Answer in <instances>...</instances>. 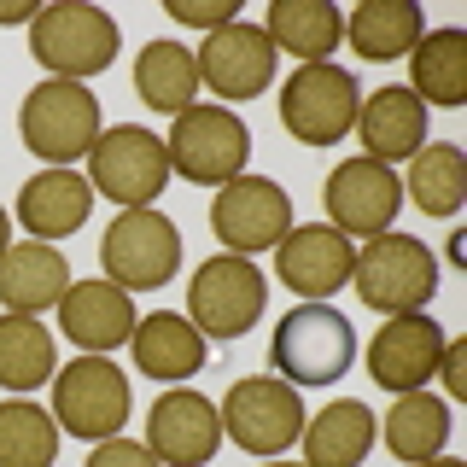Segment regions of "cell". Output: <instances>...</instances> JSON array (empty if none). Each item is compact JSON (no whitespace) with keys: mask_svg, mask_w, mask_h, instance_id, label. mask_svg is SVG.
Wrapping results in <instances>:
<instances>
[{"mask_svg":"<svg viewBox=\"0 0 467 467\" xmlns=\"http://www.w3.org/2000/svg\"><path fill=\"white\" fill-rule=\"evenodd\" d=\"M18 135L53 170H70L99 140V94L88 82H58V77L36 82L18 106Z\"/></svg>","mask_w":467,"mask_h":467,"instance_id":"6da1fadb","label":"cell"},{"mask_svg":"<svg viewBox=\"0 0 467 467\" xmlns=\"http://www.w3.org/2000/svg\"><path fill=\"white\" fill-rule=\"evenodd\" d=\"M350 286L379 316L427 310L432 292H438V257L415 234H374L357 252V263H350Z\"/></svg>","mask_w":467,"mask_h":467,"instance_id":"7a4b0ae2","label":"cell"},{"mask_svg":"<svg viewBox=\"0 0 467 467\" xmlns=\"http://www.w3.org/2000/svg\"><path fill=\"white\" fill-rule=\"evenodd\" d=\"M117 18L99 6H82V0H65V6H41L36 24H29V53L41 58V70L58 82H88L99 70H111L117 58Z\"/></svg>","mask_w":467,"mask_h":467,"instance_id":"3957f363","label":"cell"},{"mask_svg":"<svg viewBox=\"0 0 467 467\" xmlns=\"http://www.w3.org/2000/svg\"><path fill=\"white\" fill-rule=\"evenodd\" d=\"M164 152H170V175H182L193 187H228L234 175H245L252 129L228 106H187L182 117H170Z\"/></svg>","mask_w":467,"mask_h":467,"instance_id":"277c9868","label":"cell"},{"mask_svg":"<svg viewBox=\"0 0 467 467\" xmlns=\"http://www.w3.org/2000/svg\"><path fill=\"white\" fill-rule=\"evenodd\" d=\"M350 357H357V333L333 304H298L281 316L269 339V362L286 386H333Z\"/></svg>","mask_w":467,"mask_h":467,"instance_id":"5b68a950","label":"cell"},{"mask_svg":"<svg viewBox=\"0 0 467 467\" xmlns=\"http://www.w3.org/2000/svg\"><path fill=\"white\" fill-rule=\"evenodd\" d=\"M88 187H94L99 199H111L117 211H146V204L170 187L164 135H152V129H140V123L99 129L94 152H88Z\"/></svg>","mask_w":467,"mask_h":467,"instance_id":"8992f818","label":"cell"},{"mask_svg":"<svg viewBox=\"0 0 467 467\" xmlns=\"http://www.w3.org/2000/svg\"><path fill=\"white\" fill-rule=\"evenodd\" d=\"M99 263H106L111 286L158 292L182 269V234H175V223L158 204H146V211H117L111 228L99 234Z\"/></svg>","mask_w":467,"mask_h":467,"instance_id":"52a82bcc","label":"cell"},{"mask_svg":"<svg viewBox=\"0 0 467 467\" xmlns=\"http://www.w3.org/2000/svg\"><path fill=\"white\" fill-rule=\"evenodd\" d=\"M263 304H269V281L257 275L252 257L216 252L187 281V321H193L204 339H245L257 327Z\"/></svg>","mask_w":467,"mask_h":467,"instance_id":"ba28073f","label":"cell"},{"mask_svg":"<svg viewBox=\"0 0 467 467\" xmlns=\"http://www.w3.org/2000/svg\"><path fill=\"white\" fill-rule=\"evenodd\" d=\"M223 438L245 450V456H286L304 432V403H298V386H286L281 374H252V379H234L228 398H223Z\"/></svg>","mask_w":467,"mask_h":467,"instance_id":"9c48e42d","label":"cell"},{"mask_svg":"<svg viewBox=\"0 0 467 467\" xmlns=\"http://www.w3.org/2000/svg\"><path fill=\"white\" fill-rule=\"evenodd\" d=\"M129 374L106 357H77L70 368L53 374V420L58 432L82 438V444H106L129 420Z\"/></svg>","mask_w":467,"mask_h":467,"instance_id":"30bf717a","label":"cell"},{"mask_svg":"<svg viewBox=\"0 0 467 467\" xmlns=\"http://www.w3.org/2000/svg\"><path fill=\"white\" fill-rule=\"evenodd\" d=\"M357 111H362V88L350 70L327 65H298L292 77L281 82V123L292 140L304 146H333L357 129Z\"/></svg>","mask_w":467,"mask_h":467,"instance_id":"8fae6325","label":"cell"},{"mask_svg":"<svg viewBox=\"0 0 467 467\" xmlns=\"http://www.w3.org/2000/svg\"><path fill=\"white\" fill-rule=\"evenodd\" d=\"M211 234L234 257H257L292 234V199L269 175H234L228 187H216L211 199Z\"/></svg>","mask_w":467,"mask_h":467,"instance_id":"7c38bea8","label":"cell"},{"mask_svg":"<svg viewBox=\"0 0 467 467\" xmlns=\"http://www.w3.org/2000/svg\"><path fill=\"white\" fill-rule=\"evenodd\" d=\"M193 65H199V88H211L228 111L240 99L269 94V82H275V47L263 36V24H245V18L211 29L204 47H193Z\"/></svg>","mask_w":467,"mask_h":467,"instance_id":"4fadbf2b","label":"cell"},{"mask_svg":"<svg viewBox=\"0 0 467 467\" xmlns=\"http://www.w3.org/2000/svg\"><path fill=\"white\" fill-rule=\"evenodd\" d=\"M321 204H327V223L345 234H391L403 211V182L391 175L386 164H374V158H345L339 170L327 175V187H321Z\"/></svg>","mask_w":467,"mask_h":467,"instance_id":"5bb4252c","label":"cell"},{"mask_svg":"<svg viewBox=\"0 0 467 467\" xmlns=\"http://www.w3.org/2000/svg\"><path fill=\"white\" fill-rule=\"evenodd\" d=\"M450 333L438 327L427 310H409V316H386V327L374 333L368 345V379L386 386L391 398L403 391H427V379L438 374V357H444Z\"/></svg>","mask_w":467,"mask_h":467,"instance_id":"9a60e30c","label":"cell"},{"mask_svg":"<svg viewBox=\"0 0 467 467\" xmlns=\"http://www.w3.org/2000/svg\"><path fill=\"white\" fill-rule=\"evenodd\" d=\"M216 444H223V415L204 391L175 386L146 409V450L164 467H204Z\"/></svg>","mask_w":467,"mask_h":467,"instance_id":"2e32d148","label":"cell"},{"mask_svg":"<svg viewBox=\"0 0 467 467\" xmlns=\"http://www.w3.org/2000/svg\"><path fill=\"white\" fill-rule=\"evenodd\" d=\"M350 263H357V245H350L333 223L292 228L286 240L275 245V269H281V286H292L304 304H327L339 286H350Z\"/></svg>","mask_w":467,"mask_h":467,"instance_id":"e0dca14e","label":"cell"},{"mask_svg":"<svg viewBox=\"0 0 467 467\" xmlns=\"http://www.w3.org/2000/svg\"><path fill=\"white\" fill-rule=\"evenodd\" d=\"M58 327H65L70 345H82V357H106V350L129 345L135 304L111 281H70L65 298H58Z\"/></svg>","mask_w":467,"mask_h":467,"instance_id":"ac0fdd59","label":"cell"},{"mask_svg":"<svg viewBox=\"0 0 467 467\" xmlns=\"http://www.w3.org/2000/svg\"><path fill=\"white\" fill-rule=\"evenodd\" d=\"M65 286H70V263L58 245H41V240L6 245V257H0V310L6 316L58 310Z\"/></svg>","mask_w":467,"mask_h":467,"instance_id":"d6986e66","label":"cell"},{"mask_svg":"<svg viewBox=\"0 0 467 467\" xmlns=\"http://www.w3.org/2000/svg\"><path fill=\"white\" fill-rule=\"evenodd\" d=\"M357 135H362V158L391 170L398 158H415L427 146V106L409 88H374L357 111Z\"/></svg>","mask_w":467,"mask_h":467,"instance_id":"ffe728a7","label":"cell"},{"mask_svg":"<svg viewBox=\"0 0 467 467\" xmlns=\"http://www.w3.org/2000/svg\"><path fill=\"white\" fill-rule=\"evenodd\" d=\"M129 350H135V368L146 379H164V386H182L204 368V333L182 310L140 316L135 333H129Z\"/></svg>","mask_w":467,"mask_h":467,"instance_id":"44dd1931","label":"cell"},{"mask_svg":"<svg viewBox=\"0 0 467 467\" xmlns=\"http://www.w3.org/2000/svg\"><path fill=\"white\" fill-rule=\"evenodd\" d=\"M88 211H94V187H88V175H77V170H41V175H29L24 193H18V223H24V234H36L41 245L77 234L88 223Z\"/></svg>","mask_w":467,"mask_h":467,"instance_id":"7402d4cb","label":"cell"},{"mask_svg":"<svg viewBox=\"0 0 467 467\" xmlns=\"http://www.w3.org/2000/svg\"><path fill=\"white\" fill-rule=\"evenodd\" d=\"M298 438H304V467H362L374 450V409L339 398L304 420Z\"/></svg>","mask_w":467,"mask_h":467,"instance_id":"603a6c76","label":"cell"},{"mask_svg":"<svg viewBox=\"0 0 467 467\" xmlns=\"http://www.w3.org/2000/svg\"><path fill=\"white\" fill-rule=\"evenodd\" d=\"M263 36L275 53H292L298 65H327V53L345 36V18L333 0H275L263 18Z\"/></svg>","mask_w":467,"mask_h":467,"instance_id":"cb8c5ba5","label":"cell"},{"mask_svg":"<svg viewBox=\"0 0 467 467\" xmlns=\"http://www.w3.org/2000/svg\"><path fill=\"white\" fill-rule=\"evenodd\" d=\"M409 94L420 106H450L456 111L467 99V29H427L409 53Z\"/></svg>","mask_w":467,"mask_h":467,"instance_id":"d4e9b609","label":"cell"},{"mask_svg":"<svg viewBox=\"0 0 467 467\" xmlns=\"http://www.w3.org/2000/svg\"><path fill=\"white\" fill-rule=\"evenodd\" d=\"M379 438H386V450L409 467L444 456L450 444V403L432 398V391H403L398 403L379 415Z\"/></svg>","mask_w":467,"mask_h":467,"instance_id":"484cf974","label":"cell"},{"mask_svg":"<svg viewBox=\"0 0 467 467\" xmlns=\"http://www.w3.org/2000/svg\"><path fill=\"white\" fill-rule=\"evenodd\" d=\"M427 36L415 0H362L345 18V41L357 47L368 65H391V58L415 53V41Z\"/></svg>","mask_w":467,"mask_h":467,"instance_id":"4316f807","label":"cell"},{"mask_svg":"<svg viewBox=\"0 0 467 467\" xmlns=\"http://www.w3.org/2000/svg\"><path fill=\"white\" fill-rule=\"evenodd\" d=\"M58 374V345L41 316H6L0 310V386L6 391H41Z\"/></svg>","mask_w":467,"mask_h":467,"instance_id":"83f0119b","label":"cell"},{"mask_svg":"<svg viewBox=\"0 0 467 467\" xmlns=\"http://www.w3.org/2000/svg\"><path fill=\"white\" fill-rule=\"evenodd\" d=\"M135 94L152 111H164V117H182L187 106H199L193 47H182V41H146L140 65H135Z\"/></svg>","mask_w":467,"mask_h":467,"instance_id":"f1b7e54d","label":"cell"},{"mask_svg":"<svg viewBox=\"0 0 467 467\" xmlns=\"http://www.w3.org/2000/svg\"><path fill=\"white\" fill-rule=\"evenodd\" d=\"M403 199H415L420 216H456L467 204V158H462V146H450V140L420 146V152L409 158Z\"/></svg>","mask_w":467,"mask_h":467,"instance_id":"f546056e","label":"cell"},{"mask_svg":"<svg viewBox=\"0 0 467 467\" xmlns=\"http://www.w3.org/2000/svg\"><path fill=\"white\" fill-rule=\"evenodd\" d=\"M58 420L41 403L12 398L0 403V467H53L58 462Z\"/></svg>","mask_w":467,"mask_h":467,"instance_id":"4dcf8cb0","label":"cell"},{"mask_svg":"<svg viewBox=\"0 0 467 467\" xmlns=\"http://www.w3.org/2000/svg\"><path fill=\"white\" fill-rule=\"evenodd\" d=\"M170 18L175 24H187V29H204V36H211V29H223V24H234L240 18V0H170Z\"/></svg>","mask_w":467,"mask_h":467,"instance_id":"1f68e13d","label":"cell"},{"mask_svg":"<svg viewBox=\"0 0 467 467\" xmlns=\"http://www.w3.org/2000/svg\"><path fill=\"white\" fill-rule=\"evenodd\" d=\"M88 467H164L152 456L146 444H135V438H106V444H94V456H88Z\"/></svg>","mask_w":467,"mask_h":467,"instance_id":"d6a6232c","label":"cell"},{"mask_svg":"<svg viewBox=\"0 0 467 467\" xmlns=\"http://www.w3.org/2000/svg\"><path fill=\"white\" fill-rule=\"evenodd\" d=\"M438 386H444V403L467 398V339H444V357H438Z\"/></svg>","mask_w":467,"mask_h":467,"instance_id":"836d02e7","label":"cell"},{"mask_svg":"<svg viewBox=\"0 0 467 467\" xmlns=\"http://www.w3.org/2000/svg\"><path fill=\"white\" fill-rule=\"evenodd\" d=\"M41 6H0V24H36Z\"/></svg>","mask_w":467,"mask_h":467,"instance_id":"e575fe53","label":"cell"},{"mask_svg":"<svg viewBox=\"0 0 467 467\" xmlns=\"http://www.w3.org/2000/svg\"><path fill=\"white\" fill-rule=\"evenodd\" d=\"M6 245H12V216H6V204H0V257H6Z\"/></svg>","mask_w":467,"mask_h":467,"instance_id":"d590c367","label":"cell"},{"mask_svg":"<svg viewBox=\"0 0 467 467\" xmlns=\"http://www.w3.org/2000/svg\"><path fill=\"white\" fill-rule=\"evenodd\" d=\"M420 467H467V462H456V456H432V462H420Z\"/></svg>","mask_w":467,"mask_h":467,"instance_id":"8d00e7d4","label":"cell"},{"mask_svg":"<svg viewBox=\"0 0 467 467\" xmlns=\"http://www.w3.org/2000/svg\"><path fill=\"white\" fill-rule=\"evenodd\" d=\"M263 467H304V462H286V456H275V462H263Z\"/></svg>","mask_w":467,"mask_h":467,"instance_id":"74e56055","label":"cell"}]
</instances>
